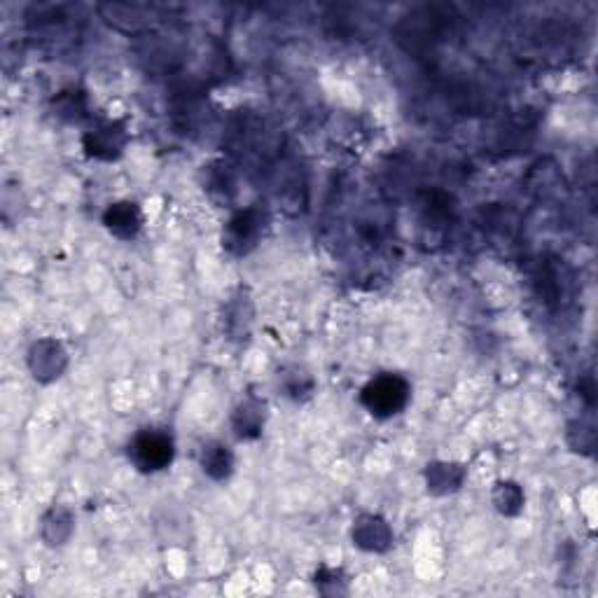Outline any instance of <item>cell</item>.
<instances>
[{
  "instance_id": "17",
  "label": "cell",
  "mask_w": 598,
  "mask_h": 598,
  "mask_svg": "<svg viewBox=\"0 0 598 598\" xmlns=\"http://www.w3.org/2000/svg\"><path fill=\"white\" fill-rule=\"evenodd\" d=\"M570 435H577V440H568L570 449L577 451V454H591L594 451V442H596V433H594V426L587 421L577 419L568 426V437Z\"/></svg>"
},
{
  "instance_id": "2",
  "label": "cell",
  "mask_w": 598,
  "mask_h": 598,
  "mask_svg": "<svg viewBox=\"0 0 598 598\" xmlns=\"http://www.w3.org/2000/svg\"><path fill=\"white\" fill-rule=\"evenodd\" d=\"M127 456L138 472L157 475L171 468L176 458V440L164 428H143L131 437Z\"/></svg>"
},
{
  "instance_id": "11",
  "label": "cell",
  "mask_w": 598,
  "mask_h": 598,
  "mask_svg": "<svg viewBox=\"0 0 598 598\" xmlns=\"http://www.w3.org/2000/svg\"><path fill=\"white\" fill-rule=\"evenodd\" d=\"M199 468L213 482H227L234 475V454L225 442L211 440L199 451Z\"/></svg>"
},
{
  "instance_id": "5",
  "label": "cell",
  "mask_w": 598,
  "mask_h": 598,
  "mask_svg": "<svg viewBox=\"0 0 598 598\" xmlns=\"http://www.w3.org/2000/svg\"><path fill=\"white\" fill-rule=\"evenodd\" d=\"M26 363H29L33 379L40 381V384H52V381L64 377L68 367V351L59 339L43 337L31 344Z\"/></svg>"
},
{
  "instance_id": "10",
  "label": "cell",
  "mask_w": 598,
  "mask_h": 598,
  "mask_svg": "<svg viewBox=\"0 0 598 598\" xmlns=\"http://www.w3.org/2000/svg\"><path fill=\"white\" fill-rule=\"evenodd\" d=\"M278 388H281L285 398L297 402V405H302V402L314 398L316 379L304 365L290 363L278 370Z\"/></svg>"
},
{
  "instance_id": "4",
  "label": "cell",
  "mask_w": 598,
  "mask_h": 598,
  "mask_svg": "<svg viewBox=\"0 0 598 598\" xmlns=\"http://www.w3.org/2000/svg\"><path fill=\"white\" fill-rule=\"evenodd\" d=\"M129 134L120 120H99L82 134V150L89 159L99 162H115L124 155Z\"/></svg>"
},
{
  "instance_id": "6",
  "label": "cell",
  "mask_w": 598,
  "mask_h": 598,
  "mask_svg": "<svg viewBox=\"0 0 598 598\" xmlns=\"http://www.w3.org/2000/svg\"><path fill=\"white\" fill-rule=\"evenodd\" d=\"M351 540L353 545L367 554H384L393 547L395 533L393 526L381 514H360L353 521Z\"/></svg>"
},
{
  "instance_id": "3",
  "label": "cell",
  "mask_w": 598,
  "mask_h": 598,
  "mask_svg": "<svg viewBox=\"0 0 598 598\" xmlns=\"http://www.w3.org/2000/svg\"><path fill=\"white\" fill-rule=\"evenodd\" d=\"M267 222V213H264L262 208H241V211H236L232 218L227 220L225 232H222V248L234 257L248 255L250 250H255L257 243L262 241Z\"/></svg>"
},
{
  "instance_id": "14",
  "label": "cell",
  "mask_w": 598,
  "mask_h": 598,
  "mask_svg": "<svg viewBox=\"0 0 598 598\" xmlns=\"http://www.w3.org/2000/svg\"><path fill=\"white\" fill-rule=\"evenodd\" d=\"M54 115L68 124H78L89 117L87 94L80 89H66L54 99Z\"/></svg>"
},
{
  "instance_id": "15",
  "label": "cell",
  "mask_w": 598,
  "mask_h": 598,
  "mask_svg": "<svg viewBox=\"0 0 598 598\" xmlns=\"http://www.w3.org/2000/svg\"><path fill=\"white\" fill-rule=\"evenodd\" d=\"M314 584H316V589L325 596H342V594H346V591H349V587H346L349 580H346L342 568L321 566L314 573Z\"/></svg>"
},
{
  "instance_id": "9",
  "label": "cell",
  "mask_w": 598,
  "mask_h": 598,
  "mask_svg": "<svg viewBox=\"0 0 598 598\" xmlns=\"http://www.w3.org/2000/svg\"><path fill=\"white\" fill-rule=\"evenodd\" d=\"M468 477V468L456 461H433L426 465V486L433 496H451L461 491Z\"/></svg>"
},
{
  "instance_id": "16",
  "label": "cell",
  "mask_w": 598,
  "mask_h": 598,
  "mask_svg": "<svg viewBox=\"0 0 598 598\" xmlns=\"http://www.w3.org/2000/svg\"><path fill=\"white\" fill-rule=\"evenodd\" d=\"M227 314L236 316V318H227V321H225L229 335H232V337H248L250 323L241 321V316H253V307H250V299L243 295V292L239 297H234V302L229 304Z\"/></svg>"
},
{
  "instance_id": "8",
  "label": "cell",
  "mask_w": 598,
  "mask_h": 598,
  "mask_svg": "<svg viewBox=\"0 0 598 598\" xmlns=\"http://www.w3.org/2000/svg\"><path fill=\"white\" fill-rule=\"evenodd\" d=\"M143 225L145 215L136 201H115V204H110L106 211H103V227L122 241L136 239V236L141 234Z\"/></svg>"
},
{
  "instance_id": "13",
  "label": "cell",
  "mask_w": 598,
  "mask_h": 598,
  "mask_svg": "<svg viewBox=\"0 0 598 598\" xmlns=\"http://www.w3.org/2000/svg\"><path fill=\"white\" fill-rule=\"evenodd\" d=\"M493 507L503 514V517H517L526 505V493L521 489V484L512 482V479H500L493 484L491 491Z\"/></svg>"
},
{
  "instance_id": "12",
  "label": "cell",
  "mask_w": 598,
  "mask_h": 598,
  "mask_svg": "<svg viewBox=\"0 0 598 598\" xmlns=\"http://www.w3.org/2000/svg\"><path fill=\"white\" fill-rule=\"evenodd\" d=\"M75 531V514L71 507L54 505L45 512L43 524H40V535H43L45 545L50 547H64Z\"/></svg>"
},
{
  "instance_id": "7",
  "label": "cell",
  "mask_w": 598,
  "mask_h": 598,
  "mask_svg": "<svg viewBox=\"0 0 598 598\" xmlns=\"http://www.w3.org/2000/svg\"><path fill=\"white\" fill-rule=\"evenodd\" d=\"M264 426H267V402L257 398V395H246L232 412V430L236 440H260Z\"/></svg>"
},
{
  "instance_id": "1",
  "label": "cell",
  "mask_w": 598,
  "mask_h": 598,
  "mask_svg": "<svg viewBox=\"0 0 598 598\" xmlns=\"http://www.w3.org/2000/svg\"><path fill=\"white\" fill-rule=\"evenodd\" d=\"M412 400V386L402 374L384 372L367 381L360 391V405L370 412L374 419L386 421L402 414Z\"/></svg>"
}]
</instances>
